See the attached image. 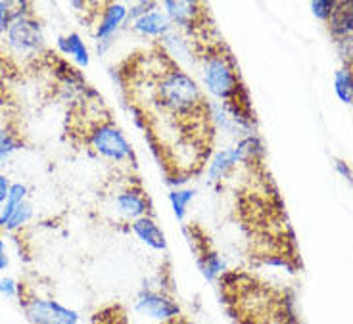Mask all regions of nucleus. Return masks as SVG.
<instances>
[{"label":"nucleus","instance_id":"6e6552de","mask_svg":"<svg viewBox=\"0 0 353 324\" xmlns=\"http://www.w3.org/2000/svg\"><path fill=\"white\" fill-rule=\"evenodd\" d=\"M183 230H185L186 240H188V244H190L192 252H194L196 263L200 267L203 276L208 281H217L223 272H227V265L221 259L219 254L215 252L210 236L196 223L183 225Z\"/></svg>","mask_w":353,"mask_h":324},{"label":"nucleus","instance_id":"9b49d317","mask_svg":"<svg viewBox=\"0 0 353 324\" xmlns=\"http://www.w3.org/2000/svg\"><path fill=\"white\" fill-rule=\"evenodd\" d=\"M327 23L330 35L334 37L336 41L353 35V0L336 2Z\"/></svg>","mask_w":353,"mask_h":324},{"label":"nucleus","instance_id":"4468645a","mask_svg":"<svg viewBox=\"0 0 353 324\" xmlns=\"http://www.w3.org/2000/svg\"><path fill=\"white\" fill-rule=\"evenodd\" d=\"M240 163L239 150H223L215 158L210 161V169H208V176L212 183H223L225 179H229L230 173L236 169Z\"/></svg>","mask_w":353,"mask_h":324},{"label":"nucleus","instance_id":"f8f14e48","mask_svg":"<svg viewBox=\"0 0 353 324\" xmlns=\"http://www.w3.org/2000/svg\"><path fill=\"white\" fill-rule=\"evenodd\" d=\"M131 228L132 232L141 238L144 244L150 245L152 250L163 252V250L168 247L165 234L161 232V228L158 227V223L154 221V217H141V219H137L134 223H131Z\"/></svg>","mask_w":353,"mask_h":324},{"label":"nucleus","instance_id":"7ed1b4c3","mask_svg":"<svg viewBox=\"0 0 353 324\" xmlns=\"http://www.w3.org/2000/svg\"><path fill=\"white\" fill-rule=\"evenodd\" d=\"M73 144L115 167V175H137V158L102 97L88 87L73 100L68 114Z\"/></svg>","mask_w":353,"mask_h":324},{"label":"nucleus","instance_id":"0eeeda50","mask_svg":"<svg viewBox=\"0 0 353 324\" xmlns=\"http://www.w3.org/2000/svg\"><path fill=\"white\" fill-rule=\"evenodd\" d=\"M27 2H19V8L12 23L6 29L8 43L18 52H37L43 46V29L41 23L33 18V14L27 10Z\"/></svg>","mask_w":353,"mask_h":324},{"label":"nucleus","instance_id":"9d476101","mask_svg":"<svg viewBox=\"0 0 353 324\" xmlns=\"http://www.w3.org/2000/svg\"><path fill=\"white\" fill-rule=\"evenodd\" d=\"M137 309L144 315L152 316V318H158L161 323L173 318V316H179L176 301L168 290L163 288L156 290L150 288V286H144L139 294V299H137Z\"/></svg>","mask_w":353,"mask_h":324},{"label":"nucleus","instance_id":"1a4fd4ad","mask_svg":"<svg viewBox=\"0 0 353 324\" xmlns=\"http://www.w3.org/2000/svg\"><path fill=\"white\" fill-rule=\"evenodd\" d=\"M127 12L123 4L117 2H100V10H88V27H97L94 37L100 43H110V39L127 19Z\"/></svg>","mask_w":353,"mask_h":324},{"label":"nucleus","instance_id":"4be33fe9","mask_svg":"<svg viewBox=\"0 0 353 324\" xmlns=\"http://www.w3.org/2000/svg\"><path fill=\"white\" fill-rule=\"evenodd\" d=\"M19 8V2H0V35L6 33Z\"/></svg>","mask_w":353,"mask_h":324},{"label":"nucleus","instance_id":"bb28decb","mask_svg":"<svg viewBox=\"0 0 353 324\" xmlns=\"http://www.w3.org/2000/svg\"><path fill=\"white\" fill-rule=\"evenodd\" d=\"M6 267H8V255L4 252V242L0 238V271H4Z\"/></svg>","mask_w":353,"mask_h":324},{"label":"nucleus","instance_id":"f03ea898","mask_svg":"<svg viewBox=\"0 0 353 324\" xmlns=\"http://www.w3.org/2000/svg\"><path fill=\"white\" fill-rule=\"evenodd\" d=\"M188 39L194 44L196 56L202 60L203 85L223 102V108L229 115L225 121L250 134L256 129V114L250 102V92L240 77L236 58L219 35L215 23Z\"/></svg>","mask_w":353,"mask_h":324},{"label":"nucleus","instance_id":"f3484780","mask_svg":"<svg viewBox=\"0 0 353 324\" xmlns=\"http://www.w3.org/2000/svg\"><path fill=\"white\" fill-rule=\"evenodd\" d=\"M26 196H27V186L21 183H16L10 186V194H8V200L4 202L2 205V210H0V228L6 225V221L10 219V215L14 213V211L18 210L21 203L26 202Z\"/></svg>","mask_w":353,"mask_h":324},{"label":"nucleus","instance_id":"20e7f679","mask_svg":"<svg viewBox=\"0 0 353 324\" xmlns=\"http://www.w3.org/2000/svg\"><path fill=\"white\" fill-rule=\"evenodd\" d=\"M219 292L234 324H298L290 294L250 272H223Z\"/></svg>","mask_w":353,"mask_h":324},{"label":"nucleus","instance_id":"dca6fc26","mask_svg":"<svg viewBox=\"0 0 353 324\" xmlns=\"http://www.w3.org/2000/svg\"><path fill=\"white\" fill-rule=\"evenodd\" d=\"M19 148H23V139L19 136V132L8 123L0 125V163H4Z\"/></svg>","mask_w":353,"mask_h":324},{"label":"nucleus","instance_id":"393cba45","mask_svg":"<svg viewBox=\"0 0 353 324\" xmlns=\"http://www.w3.org/2000/svg\"><path fill=\"white\" fill-rule=\"evenodd\" d=\"M0 292H2L4 296L14 298V296H18V284L12 281V279H2V281H0Z\"/></svg>","mask_w":353,"mask_h":324},{"label":"nucleus","instance_id":"b1692460","mask_svg":"<svg viewBox=\"0 0 353 324\" xmlns=\"http://www.w3.org/2000/svg\"><path fill=\"white\" fill-rule=\"evenodd\" d=\"M334 4L336 2H332V0H317V2H313V4H311V8H313V14H315L319 19H325V21H328L330 14H332V10H334Z\"/></svg>","mask_w":353,"mask_h":324},{"label":"nucleus","instance_id":"39448f33","mask_svg":"<svg viewBox=\"0 0 353 324\" xmlns=\"http://www.w3.org/2000/svg\"><path fill=\"white\" fill-rule=\"evenodd\" d=\"M115 190L112 192V207L115 210V223H134L141 217H152L154 205L148 192L144 190L139 175H115Z\"/></svg>","mask_w":353,"mask_h":324},{"label":"nucleus","instance_id":"f257e3e1","mask_svg":"<svg viewBox=\"0 0 353 324\" xmlns=\"http://www.w3.org/2000/svg\"><path fill=\"white\" fill-rule=\"evenodd\" d=\"M125 97L169 184L200 175L212 158L215 108L158 41L131 54L114 71Z\"/></svg>","mask_w":353,"mask_h":324},{"label":"nucleus","instance_id":"2eb2a0df","mask_svg":"<svg viewBox=\"0 0 353 324\" xmlns=\"http://www.w3.org/2000/svg\"><path fill=\"white\" fill-rule=\"evenodd\" d=\"M58 48H60V52L65 54V56H71V58L77 61L79 65H83V68H87L88 65L87 46H85L83 39H81L77 33L58 37Z\"/></svg>","mask_w":353,"mask_h":324},{"label":"nucleus","instance_id":"423d86ee","mask_svg":"<svg viewBox=\"0 0 353 324\" xmlns=\"http://www.w3.org/2000/svg\"><path fill=\"white\" fill-rule=\"evenodd\" d=\"M19 303L31 324H77L79 315L52 299L37 296L27 284H18Z\"/></svg>","mask_w":353,"mask_h":324},{"label":"nucleus","instance_id":"ddd939ff","mask_svg":"<svg viewBox=\"0 0 353 324\" xmlns=\"http://www.w3.org/2000/svg\"><path fill=\"white\" fill-rule=\"evenodd\" d=\"M132 29H134L137 33H141V35L159 37V39H163V37H168L169 33L173 31V23H171V19L168 18V14L150 12V14H146L144 18L137 19V21L132 23Z\"/></svg>","mask_w":353,"mask_h":324},{"label":"nucleus","instance_id":"6ab92c4d","mask_svg":"<svg viewBox=\"0 0 353 324\" xmlns=\"http://www.w3.org/2000/svg\"><path fill=\"white\" fill-rule=\"evenodd\" d=\"M194 190H186V188H183V190H173V192L169 194V202H171V205H173V211H175L176 219L185 221V215H186V207H188V203L194 200Z\"/></svg>","mask_w":353,"mask_h":324},{"label":"nucleus","instance_id":"cd10ccee","mask_svg":"<svg viewBox=\"0 0 353 324\" xmlns=\"http://www.w3.org/2000/svg\"><path fill=\"white\" fill-rule=\"evenodd\" d=\"M159 324H190L186 318H183V316H173V318H169V321H163V323Z\"/></svg>","mask_w":353,"mask_h":324},{"label":"nucleus","instance_id":"412c9836","mask_svg":"<svg viewBox=\"0 0 353 324\" xmlns=\"http://www.w3.org/2000/svg\"><path fill=\"white\" fill-rule=\"evenodd\" d=\"M31 215H33V207H31V203L23 202L19 205L18 210L14 211L12 215H10V219L6 221V225H4V230H16V228L23 227L27 221L31 219Z\"/></svg>","mask_w":353,"mask_h":324},{"label":"nucleus","instance_id":"a878e982","mask_svg":"<svg viewBox=\"0 0 353 324\" xmlns=\"http://www.w3.org/2000/svg\"><path fill=\"white\" fill-rule=\"evenodd\" d=\"M10 181L6 176L0 173V205H4V202L8 200V194H10Z\"/></svg>","mask_w":353,"mask_h":324},{"label":"nucleus","instance_id":"a211bd4d","mask_svg":"<svg viewBox=\"0 0 353 324\" xmlns=\"http://www.w3.org/2000/svg\"><path fill=\"white\" fill-rule=\"evenodd\" d=\"M334 88L338 98L345 104H353V71L345 65L344 70L336 71Z\"/></svg>","mask_w":353,"mask_h":324},{"label":"nucleus","instance_id":"5701e85b","mask_svg":"<svg viewBox=\"0 0 353 324\" xmlns=\"http://www.w3.org/2000/svg\"><path fill=\"white\" fill-rule=\"evenodd\" d=\"M158 4L156 2H141V4H137V6H132L129 12H127V19H125V26H132L137 19L144 18L146 14H150L152 10L156 8Z\"/></svg>","mask_w":353,"mask_h":324},{"label":"nucleus","instance_id":"aec40b11","mask_svg":"<svg viewBox=\"0 0 353 324\" xmlns=\"http://www.w3.org/2000/svg\"><path fill=\"white\" fill-rule=\"evenodd\" d=\"M92 324H127V316L121 307H108L92 318Z\"/></svg>","mask_w":353,"mask_h":324}]
</instances>
